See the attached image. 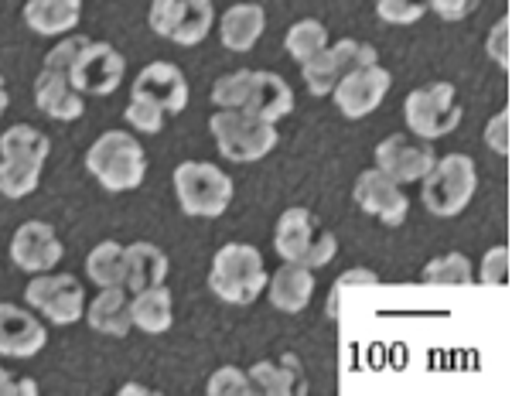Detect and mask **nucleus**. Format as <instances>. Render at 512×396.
<instances>
[{
    "label": "nucleus",
    "mask_w": 512,
    "mask_h": 396,
    "mask_svg": "<svg viewBox=\"0 0 512 396\" xmlns=\"http://www.w3.org/2000/svg\"><path fill=\"white\" fill-rule=\"evenodd\" d=\"M209 291L226 304H253L267 291V267L260 250L250 243H226L212 257Z\"/></svg>",
    "instance_id": "obj_1"
},
{
    "label": "nucleus",
    "mask_w": 512,
    "mask_h": 396,
    "mask_svg": "<svg viewBox=\"0 0 512 396\" xmlns=\"http://www.w3.org/2000/svg\"><path fill=\"white\" fill-rule=\"evenodd\" d=\"M86 168L110 192H134L147 175V154L127 130H110L86 151Z\"/></svg>",
    "instance_id": "obj_2"
},
{
    "label": "nucleus",
    "mask_w": 512,
    "mask_h": 396,
    "mask_svg": "<svg viewBox=\"0 0 512 396\" xmlns=\"http://www.w3.org/2000/svg\"><path fill=\"white\" fill-rule=\"evenodd\" d=\"M82 38H65L52 52L45 55V69L35 82V103L45 117L52 120H79L86 110V99L76 86H72V59H76Z\"/></svg>",
    "instance_id": "obj_3"
},
{
    "label": "nucleus",
    "mask_w": 512,
    "mask_h": 396,
    "mask_svg": "<svg viewBox=\"0 0 512 396\" xmlns=\"http://www.w3.org/2000/svg\"><path fill=\"white\" fill-rule=\"evenodd\" d=\"M209 127L219 154L236 164L260 161L277 147V127L250 110H219Z\"/></svg>",
    "instance_id": "obj_4"
},
{
    "label": "nucleus",
    "mask_w": 512,
    "mask_h": 396,
    "mask_svg": "<svg viewBox=\"0 0 512 396\" xmlns=\"http://www.w3.org/2000/svg\"><path fill=\"white\" fill-rule=\"evenodd\" d=\"M420 181H424L420 195H424L427 212H434V216H441V219H451L475 198L478 171L468 154H444V158L434 161V168Z\"/></svg>",
    "instance_id": "obj_5"
},
{
    "label": "nucleus",
    "mask_w": 512,
    "mask_h": 396,
    "mask_svg": "<svg viewBox=\"0 0 512 396\" xmlns=\"http://www.w3.org/2000/svg\"><path fill=\"white\" fill-rule=\"evenodd\" d=\"M175 192L188 216L216 219L233 202V178L209 161H185L175 168Z\"/></svg>",
    "instance_id": "obj_6"
},
{
    "label": "nucleus",
    "mask_w": 512,
    "mask_h": 396,
    "mask_svg": "<svg viewBox=\"0 0 512 396\" xmlns=\"http://www.w3.org/2000/svg\"><path fill=\"white\" fill-rule=\"evenodd\" d=\"M403 117H407L410 134L420 140H437L454 134L461 123V103L451 82H427V86L414 89L403 103Z\"/></svg>",
    "instance_id": "obj_7"
},
{
    "label": "nucleus",
    "mask_w": 512,
    "mask_h": 396,
    "mask_svg": "<svg viewBox=\"0 0 512 396\" xmlns=\"http://www.w3.org/2000/svg\"><path fill=\"white\" fill-rule=\"evenodd\" d=\"M212 24H216L212 0H151L154 35L175 41V45H198L212 31Z\"/></svg>",
    "instance_id": "obj_8"
},
{
    "label": "nucleus",
    "mask_w": 512,
    "mask_h": 396,
    "mask_svg": "<svg viewBox=\"0 0 512 396\" xmlns=\"http://www.w3.org/2000/svg\"><path fill=\"white\" fill-rule=\"evenodd\" d=\"M123 72H127V62H123V55L110 41L82 38L69 76H72V86H76L82 96H110L123 82Z\"/></svg>",
    "instance_id": "obj_9"
},
{
    "label": "nucleus",
    "mask_w": 512,
    "mask_h": 396,
    "mask_svg": "<svg viewBox=\"0 0 512 396\" xmlns=\"http://www.w3.org/2000/svg\"><path fill=\"white\" fill-rule=\"evenodd\" d=\"M373 62H379L373 45L355 41V38H342V41H335V45H328L325 52H318L315 59L304 62V82H308V89L315 96H332L338 79Z\"/></svg>",
    "instance_id": "obj_10"
},
{
    "label": "nucleus",
    "mask_w": 512,
    "mask_h": 396,
    "mask_svg": "<svg viewBox=\"0 0 512 396\" xmlns=\"http://www.w3.org/2000/svg\"><path fill=\"white\" fill-rule=\"evenodd\" d=\"M28 304L35 311H41L48 321L55 325H76L86 311V294H82V284L72 274H35V280L28 284Z\"/></svg>",
    "instance_id": "obj_11"
},
{
    "label": "nucleus",
    "mask_w": 512,
    "mask_h": 396,
    "mask_svg": "<svg viewBox=\"0 0 512 396\" xmlns=\"http://www.w3.org/2000/svg\"><path fill=\"white\" fill-rule=\"evenodd\" d=\"M352 198L366 216L379 219L383 226H403L410 212V202L403 195V185L393 181L386 171L379 168H369L355 178V188H352Z\"/></svg>",
    "instance_id": "obj_12"
},
{
    "label": "nucleus",
    "mask_w": 512,
    "mask_h": 396,
    "mask_svg": "<svg viewBox=\"0 0 512 396\" xmlns=\"http://www.w3.org/2000/svg\"><path fill=\"white\" fill-rule=\"evenodd\" d=\"M390 86H393V76L379 62H373V65H362V69H355L349 76L338 79V86L332 89V99L345 117L359 120V117H369V113L383 103L386 93H390Z\"/></svg>",
    "instance_id": "obj_13"
},
{
    "label": "nucleus",
    "mask_w": 512,
    "mask_h": 396,
    "mask_svg": "<svg viewBox=\"0 0 512 396\" xmlns=\"http://www.w3.org/2000/svg\"><path fill=\"white\" fill-rule=\"evenodd\" d=\"M62 239L55 236V229L41 219H31L18 226V233L11 239V260L14 267L24 274H45L55 270V263L62 260Z\"/></svg>",
    "instance_id": "obj_14"
},
{
    "label": "nucleus",
    "mask_w": 512,
    "mask_h": 396,
    "mask_svg": "<svg viewBox=\"0 0 512 396\" xmlns=\"http://www.w3.org/2000/svg\"><path fill=\"white\" fill-rule=\"evenodd\" d=\"M437 154L427 140H410L403 134L386 137L383 144L376 147V168L386 171L393 181L407 185V181H420L427 171L434 168Z\"/></svg>",
    "instance_id": "obj_15"
},
{
    "label": "nucleus",
    "mask_w": 512,
    "mask_h": 396,
    "mask_svg": "<svg viewBox=\"0 0 512 396\" xmlns=\"http://www.w3.org/2000/svg\"><path fill=\"white\" fill-rule=\"evenodd\" d=\"M45 342L48 332L35 315H28L18 304L0 301V356L31 359L45 349Z\"/></svg>",
    "instance_id": "obj_16"
},
{
    "label": "nucleus",
    "mask_w": 512,
    "mask_h": 396,
    "mask_svg": "<svg viewBox=\"0 0 512 396\" xmlns=\"http://www.w3.org/2000/svg\"><path fill=\"white\" fill-rule=\"evenodd\" d=\"M134 93L151 96L164 113H181L188 106V79L175 62H151L137 72Z\"/></svg>",
    "instance_id": "obj_17"
},
{
    "label": "nucleus",
    "mask_w": 512,
    "mask_h": 396,
    "mask_svg": "<svg viewBox=\"0 0 512 396\" xmlns=\"http://www.w3.org/2000/svg\"><path fill=\"white\" fill-rule=\"evenodd\" d=\"M267 294L270 304L287 315H297L311 304V294H315V270L304 267V263H291L284 260V267L277 270L274 277H267Z\"/></svg>",
    "instance_id": "obj_18"
},
{
    "label": "nucleus",
    "mask_w": 512,
    "mask_h": 396,
    "mask_svg": "<svg viewBox=\"0 0 512 396\" xmlns=\"http://www.w3.org/2000/svg\"><path fill=\"white\" fill-rule=\"evenodd\" d=\"M86 321L96 328L99 335H113L123 338L134 328V318H130V291L123 284L117 287H99L96 301L86 308Z\"/></svg>",
    "instance_id": "obj_19"
},
{
    "label": "nucleus",
    "mask_w": 512,
    "mask_h": 396,
    "mask_svg": "<svg viewBox=\"0 0 512 396\" xmlns=\"http://www.w3.org/2000/svg\"><path fill=\"white\" fill-rule=\"evenodd\" d=\"M243 110L256 113V117L277 123L280 117L294 110V93L287 86V79L274 76V72H260L253 69V82H250V96H246Z\"/></svg>",
    "instance_id": "obj_20"
},
{
    "label": "nucleus",
    "mask_w": 512,
    "mask_h": 396,
    "mask_svg": "<svg viewBox=\"0 0 512 396\" xmlns=\"http://www.w3.org/2000/svg\"><path fill=\"white\" fill-rule=\"evenodd\" d=\"M267 28V14L260 4H233L219 18V38L229 52H250Z\"/></svg>",
    "instance_id": "obj_21"
},
{
    "label": "nucleus",
    "mask_w": 512,
    "mask_h": 396,
    "mask_svg": "<svg viewBox=\"0 0 512 396\" xmlns=\"http://www.w3.org/2000/svg\"><path fill=\"white\" fill-rule=\"evenodd\" d=\"M315 236H318V219L311 216L308 209H287L284 216L277 219V233H274V246H277L280 260L304 263Z\"/></svg>",
    "instance_id": "obj_22"
},
{
    "label": "nucleus",
    "mask_w": 512,
    "mask_h": 396,
    "mask_svg": "<svg viewBox=\"0 0 512 396\" xmlns=\"http://www.w3.org/2000/svg\"><path fill=\"white\" fill-rule=\"evenodd\" d=\"M130 318L140 332L147 335H161L171 328L175 321V304H171V291L164 284H154V287H144L130 297Z\"/></svg>",
    "instance_id": "obj_23"
},
{
    "label": "nucleus",
    "mask_w": 512,
    "mask_h": 396,
    "mask_svg": "<svg viewBox=\"0 0 512 396\" xmlns=\"http://www.w3.org/2000/svg\"><path fill=\"white\" fill-rule=\"evenodd\" d=\"M127 253V277H123V287L130 294L144 291V287H154V284H164L168 277V257L164 250H158L154 243H130L123 246Z\"/></svg>",
    "instance_id": "obj_24"
},
{
    "label": "nucleus",
    "mask_w": 512,
    "mask_h": 396,
    "mask_svg": "<svg viewBox=\"0 0 512 396\" xmlns=\"http://www.w3.org/2000/svg\"><path fill=\"white\" fill-rule=\"evenodd\" d=\"M82 18V0H28L24 21L38 35H65Z\"/></svg>",
    "instance_id": "obj_25"
},
{
    "label": "nucleus",
    "mask_w": 512,
    "mask_h": 396,
    "mask_svg": "<svg viewBox=\"0 0 512 396\" xmlns=\"http://www.w3.org/2000/svg\"><path fill=\"white\" fill-rule=\"evenodd\" d=\"M250 383L256 393H297L304 390L301 379V362L294 356H280V359H263L250 369Z\"/></svg>",
    "instance_id": "obj_26"
},
{
    "label": "nucleus",
    "mask_w": 512,
    "mask_h": 396,
    "mask_svg": "<svg viewBox=\"0 0 512 396\" xmlns=\"http://www.w3.org/2000/svg\"><path fill=\"white\" fill-rule=\"evenodd\" d=\"M48 154H52V140L41 134L38 127L18 123V127H7L4 134H0V158L45 164V161H48Z\"/></svg>",
    "instance_id": "obj_27"
},
{
    "label": "nucleus",
    "mask_w": 512,
    "mask_h": 396,
    "mask_svg": "<svg viewBox=\"0 0 512 396\" xmlns=\"http://www.w3.org/2000/svg\"><path fill=\"white\" fill-rule=\"evenodd\" d=\"M86 274L96 287L123 284V277H127V253H123V246L113 243V239H103L86 257Z\"/></svg>",
    "instance_id": "obj_28"
},
{
    "label": "nucleus",
    "mask_w": 512,
    "mask_h": 396,
    "mask_svg": "<svg viewBox=\"0 0 512 396\" xmlns=\"http://www.w3.org/2000/svg\"><path fill=\"white\" fill-rule=\"evenodd\" d=\"M287 55H291L294 62H308V59H315L318 52H325L328 48V28L321 21H311V18H304V21H297L291 31H287Z\"/></svg>",
    "instance_id": "obj_29"
},
{
    "label": "nucleus",
    "mask_w": 512,
    "mask_h": 396,
    "mask_svg": "<svg viewBox=\"0 0 512 396\" xmlns=\"http://www.w3.org/2000/svg\"><path fill=\"white\" fill-rule=\"evenodd\" d=\"M41 181V164L35 161H14L0 158V195L7 198H24L38 188Z\"/></svg>",
    "instance_id": "obj_30"
},
{
    "label": "nucleus",
    "mask_w": 512,
    "mask_h": 396,
    "mask_svg": "<svg viewBox=\"0 0 512 396\" xmlns=\"http://www.w3.org/2000/svg\"><path fill=\"white\" fill-rule=\"evenodd\" d=\"M420 277H424V284H472L475 270L465 253H444V257H434L427 263Z\"/></svg>",
    "instance_id": "obj_31"
},
{
    "label": "nucleus",
    "mask_w": 512,
    "mask_h": 396,
    "mask_svg": "<svg viewBox=\"0 0 512 396\" xmlns=\"http://www.w3.org/2000/svg\"><path fill=\"white\" fill-rule=\"evenodd\" d=\"M250 82H253V69H239L222 76L216 86H212V103L216 110H243L246 96H250Z\"/></svg>",
    "instance_id": "obj_32"
},
{
    "label": "nucleus",
    "mask_w": 512,
    "mask_h": 396,
    "mask_svg": "<svg viewBox=\"0 0 512 396\" xmlns=\"http://www.w3.org/2000/svg\"><path fill=\"white\" fill-rule=\"evenodd\" d=\"M164 106L154 103L151 96L144 93H130V103H127V123L137 130V134H158L164 127Z\"/></svg>",
    "instance_id": "obj_33"
},
{
    "label": "nucleus",
    "mask_w": 512,
    "mask_h": 396,
    "mask_svg": "<svg viewBox=\"0 0 512 396\" xmlns=\"http://www.w3.org/2000/svg\"><path fill=\"white\" fill-rule=\"evenodd\" d=\"M209 393L212 396H246V393H256V390H253L250 373H246V369L219 366L209 379Z\"/></svg>",
    "instance_id": "obj_34"
},
{
    "label": "nucleus",
    "mask_w": 512,
    "mask_h": 396,
    "mask_svg": "<svg viewBox=\"0 0 512 396\" xmlns=\"http://www.w3.org/2000/svg\"><path fill=\"white\" fill-rule=\"evenodd\" d=\"M427 11V0H376V14L386 24H417Z\"/></svg>",
    "instance_id": "obj_35"
},
{
    "label": "nucleus",
    "mask_w": 512,
    "mask_h": 396,
    "mask_svg": "<svg viewBox=\"0 0 512 396\" xmlns=\"http://www.w3.org/2000/svg\"><path fill=\"white\" fill-rule=\"evenodd\" d=\"M478 277H482V284H506V277H509V250L506 246H495V250L485 253Z\"/></svg>",
    "instance_id": "obj_36"
},
{
    "label": "nucleus",
    "mask_w": 512,
    "mask_h": 396,
    "mask_svg": "<svg viewBox=\"0 0 512 396\" xmlns=\"http://www.w3.org/2000/svg\"><path fill=\"white\" fill-rule=\"evenodd\" d=\"M338 253V239L332 233H325V229H318V236H315V243H311V250H308V257H304V267H311V270H318V267H325L328 260H332Z\"/></svg>",
    "instance_id": "obj_37"
},
{
    "label": "nucleus",
    "mask_w": 512,
    "mask_h": 396,
    "mask_svg": "<svg viewBox=\"0 0 512 396\" xmlns=\"http://www.w3.org/2000/svg\"><path fill=\"white\" fill-rule=\"evenodd\" d=\"M485 144H489L495 154H509V110H502L499 117L489 120V127H485Z\"/></svg>",
    "instance_id": "obj_38"
},
{
    "label": "nucleus",
    "mask_w": 512,
    "mask_h": 396,
    "mask_svg": "<svg viewBox=\"0 0 512 396\" xmlns=\"http://www.w3.org/2000/svg\"><path fill=\"white\" fill-rule=\"evenodd\" d=\"M427 4L437 11V18L444 21H465L468 14L478 7V0H427Z\"/></svg>",
    "instance_id": "obj_39"
},
{
    "label": "nucleus",
    "mask_w": 512,
    "mask_h": 396,
    "mask_svg": "<svg viewBox=\"0 0 512 396\" xmlns=\"http://www.w3.org/2000/svg\"><path fill=\"white\" fill-rule=\"evenodd\" d=\"M359 280H366V284H376V274L373 270H349L345 277H338V284H335V291H332V301H328V318H335V311H338V291H342L345 284H359Z\"/></svg>",
    "instance_id": "obj_40"
},
{
    "label": "nucleus",
    "mask_w": 512,
    "mask_h": 396,
    "mask_svg": "<svg viewBox=\"0 0 512 396\" xmlns=\"http://www.w3.org/2000/svg\"><path fill=\"white\" fill-rule=\"evenodd\" d=\"M509 21H499V28H495V35H489V55L495 52V59L499 65H509Z\"/></svg>",
    "instance_id": "obj_41"
},
{
    "label": "nucleus",
    "mask_w": 512,
    "mask_h": 396,
    "mask_svg": "<svg viewBox=\"0 0 512 396\" xmlns=\"http://www.w3.org/2000/svg\"><path fill=\"white\" fill-rule=\"evenodd\" d=\"M14 393H38V386L31 379H11V373L0 366V396H14Z\"/></svg>",
    "instance_id": "obj_42"
},
{
    "label": "nucleus",
    "mask_w": 512,
    "mask_h": 396,
    "mask_svg": "<svg viewBox=\"0 0 512 396\" xmlns=\"http://www.w3.org/2000/svg\"><path fill=\"white\" fill-rule=\"evenodd\" d=\"M4 110H7V86H4V79H0V117H4Z\"/></svg>",
    "instance_id": "obj_43"
}]
</instances>
